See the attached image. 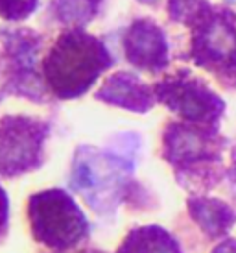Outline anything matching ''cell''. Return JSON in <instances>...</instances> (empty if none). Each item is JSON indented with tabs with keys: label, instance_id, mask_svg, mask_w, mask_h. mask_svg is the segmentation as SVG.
I'll use <instances>...</instances> for the list:
<instances>
[{
	"label": "cell",
	"instance_id": "cell-6",
	"mask_svg": "<svg viewBox=\"0 0 236 253\" xmlns=\"http://www.w3.org/2000/svg\"><path fill=\"white\" fill-rule=\"evenodd\" d=\"M125 52L129 61L140 69L159 71L166 65V39L155 24L137 21L125 37Z\"/></svg>",
	"mask_w": 236,
	"mask_h": 253
},
{
	"label": "cell",
	"instance_id": "cell-1",
	"mask_svg": "<svg viewBox=\"0 0 236 253\" xmlns=\"http://www.w3.org/2000/svg\"><path fill=\"white\" fill-rule=\"evenodd\" d=\"M109 63V54L96 37L83 32H69L59 37L50 52L44 74L57 96L72 98L87 91Z\"/></svg>",
	"mask_w": 236,
	"mask_h": 253
},
{
	"label": "cell",
	"instance_id": "cell-8",
	"mask_svg": "<svg viewBox=\"0 0 236 253\" xmlns=\"http://www.w3.org/2000/svg\"><path fill=\"white\" fill-rule=\"evenodd\" d=\"M98 98L133 111H146L152 106V94L146 85L139 78L125 72L109 78L102 87V91L98 92Z\"/></svg>",
	"mask_w": 236,
	"mask_h": 253
},
{
	"label": "cell",
	"instance_id": "cell-3",
	"mask_svg": "<svg viewBox=\"0 0 236 253\" xmlns=\"http://www.w3.org/2000/svg\"><path fill=\"white\" fill-rule=\"evenodd\" d=\"M192 57L201 67L218 72L236 69V30L231 19L208 13L205 7L196 17L192 36Z\"/></svg>",
	"mask_w": 236,
	"mask_h": 253
},
{
	"label": "cell",
	"instance_id": "cell-13",
	"mask_svg": "<svg viewBox=\"0 0 236 253\" xmlns=\"http://www.w3.org/2000/svg\"><path fill=\"white\" fill-rule=\"evenodd\" d=\"M205 6L197 0H172V17L174 19H187V17H197Z\"/></svg>",
	"mask_w": 236,
	"mask_h": 253
},
{
	"label": "cell",
	"instance_id": "cell-2",
	"mask_svg": "<svg viewBox=\"0 0 236 253\" xmlns=\"http://www.w3.org/2000/svg\"><path fill=\"white\" fill-rule=\"evenodd\" d=\"M35 237L50 248H69L87 233L83 212L63 190H46L30 200Z\"/></svg>",
	"mask_w": 236,
	"mask_h": 253
},
{
	"label": "cell",
	"instance_id": "cell-15",
	"mask_svg": "<svg viewBox=\"0 0 236 253\" xmlns=\"http://www.w3.org/2000/svg\"><path fill=\"white\" fill-rule=\"evenodd\" d=\"M214 253H236V240H227L222 246H218Z\"/></svg>",
	"mask_w": 236,
	"mask_h": 253
},
{
	"label": "cell",
	"instance_id": "cell-10",
	"mask_svg": "<svg viewBox=\"0 0 236 253\" xmlns=\"http://www.w3.org/2000/svg\"><path fill=\"white\" fill-rule=\"evenodd\" d=\"M118 253H181L179 246L160 227H140L124 240Z\"/></svg>",
	"mask_w": 236,
	"mask_h": 253
},
{
	"label": "cell",
	"instance_id": "cell-5",
	"mask_svg": "<svg viewBox=\"0 0 236 253\" xmlns=\"http://www.w3.org/2000/svg\"><path fill=\"white\" fill-rule=\"evenodd\" d=\"M159 98L188 120L210 122L222 113V100L210 92L203 84L190 78H168L157 85Z\"/></svg>",
	"mask_w": 236,
	"mask_h": 253
},
{
	"label": "cell",
	"instance_id": "cell-9",
	"mask_svg": "<svg viewBox=\"0 0 236 253\" xmlns=\"http://www.w3.org/2000/svg\"><path fill=\"white\" fill-rule=\"evenodd\" d=\"M190 214L210 237H218L233 225V211L218 200L210 198H194L190 200Z\"/></svg>",
	"mask_w": 236,
	"mask_h": 253
},
{
	"label": "cell",
	"instance_id": "cell-16",
	"mask_svg": "<svg viewBox=\"0 0 236 253\" xmlns=\"http://www.w3.org/2000/svg\"><path fill=\"white\" fill-rule=\"evenodd\" d=\"M142 2H153V0H142Z\"/></svg>",
	"mask_w": 236,
	"mask_h": 253
},
{
	"label": "cell",
	"instance_id": "cell-4",
	"mask_svg": "<svg viewBox=\"0 0 236 253\" xmlns=\"http://www.w3.org/2000/svg\"><path fill=\"white\" fill-rule=\"evenodd\" d=\"M46 126L22 117L0 120V174L15 176L39 163Z\"/></svg>",
	"mask_w": 236,
	"mask_h": 253
},
{
	"label": "cell",
	"instance_id": "cell-12",
	"mask_svg": "<svg viewBox=\"0 0 236 253\" xmlns=\"http://www.w3.org/2000/svg\"><path fill=\"white\" fill-rule=\"evenodd\" d=\"M37 6V0H0V15L9 21L28 17Z\"/></svg>",
	"mask_w": 236,
	"mask_h": 253
},
{
	"label": "cell",
	"instance_id": "cell-7",
	"mask_svg": "<svg viewBox=\"0 0 236 253\" xmlns=\"http://www.w3.org/2000/svg\"><path fill=\"white\" fill-rule=\"evenodd\" d=\"M166 157L172 163H192L205 159L214 152L212 141L199 129L174 124L166 131Z\"/></svg>",
	"mask_w": 236,
	"mask_h": 253
},
{
	"label": "cell",
	"instance_id": "cell-11",
	"mask_svg": "<svg viewBox=\"0 0 236 253\" xmlns=\"http://www.w3.org/2000/svg\"><path fill=\"white\" fill-rule=\"evenodd\" d=\"M54 9L59 21L67 24H85L94 15V0H54Z\"/></svg>",
	"mask_w": 236,
	"mask_h": 253
},
{
	"label": "cell",
	"instance_id": "cell-14",
	"mask_svg": "<svg viewBox=\"0 0 236 253\" xmlns=\"http://www.w3.org/2000/svg\"><path fill=\"white\" fill-rule=\"evenodd\" d=\"M6 218H7V198H6V192L0 187V229H2V225L6 222Z\"/></svg>",
	"mask_w": 236,
	"mask_h": 253
}]
</instances>
